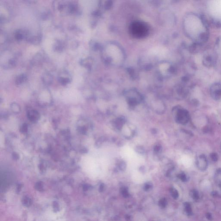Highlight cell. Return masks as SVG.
I'll return each mask as SVG.
<instances>
[{"label":"cell","mask_w":221,"mask_h":221,"mask_svg":"<svg viewBox=\"0 0 221 221\" xmlns=\"http://www.w3.org/2000/svg\"><path fill=\"white\" fill-rule=\"evenodd\" d=\"M201 19H202V20L203 22L204 25L206 27L208 26V23H207V19H205V17H204V16H201Z\"/></svg>","instance_id":"18"},{"label":"cell","mask_w":221,"mask_h":221,"mask_svg":"<svg viewBox=\"0 0 221 221\" xmlns=\"http://www.w3.org/2000/svg\"><path fill=\"white\" fill-rule=\"evenodd\" d=\"M27 117L32 122L37 121L40 118V115L36 110H30L27 112Z\"/></svg>","instance_id":"4"},{"label":"cell","mask_w":221,"mask_h":221,"mask_svg":"<svg viewBox=\"0 0 221 221\" xmlns=\"http://www.w3.org/2000/svg\"><path fill=\"white\" fill-rule=\"evenodd\" d=\"M19 131L21 133H25L27 132L28 131V125L27 124H23V125L21 126Z\"/></svg>","instance_id":"14"},{"label":"cell","mask_w":221,"mask_h":221,"mask_svg":"<svg viewBox=\"0 0 221 221\" xmlns=\"http://www.w3.org/2000/svg\"><path fill=\"white\" fill-rule=\"evenodd\" d=\"M130 33L133 37L141 39L145 37L149 33L147 25L143 22L135 21L133 22L129 27Z\"/></svg>","instance_id":"1"},{"label":"cell","mask_w":221,"mask_h":221,"mask_svg":"<svg viewBox=\"0 0 221 221\" xmlns=\"http://www.w3.org/2000/svg\"><path fill=\"white\" fill-rule=\"evenodd\" d=\"M197 166L200 168H205L207 166V160L205 156L201 155L199 156L197 161Z\"/></svg>","instance_id":"5"},{"label":"cell","mask_w":221,"mask_h":221,"mask_svg":"<svg viewBox=\"0 0 221 221\" xmlns=\"http://www.w3.org/2000/svg\"><path fill=\"white\" fill-rule=\"evenodd\" d=\"M199 38L202 42H207L209 38V35L206 33H202L199 35Z\"/></svg>","instance_id":"13"},{"label":"cell","mask_w":221,"mask_h":221,"mask_svg":"<svg viewBox=\"0 0 221 221\" xmlns=\"http://www.w3.org/2000/svg\"><path fill=\"white\" fill-rule=\"evenodd\" d=\"M54 49H55V51L56 52H61L64 48V45L60 41L56 42H55V44L54 45Z\"/></svg>","instance_id":"12"},{"label":"cell","mask_w":221,"mask_h":221,"mask_svg":"<svg viewBox=\"0 0 221 221\" xmlns=\"http://www.w3.org/2000/svg\"><path fill=\"white\" fill-rule=\"evenodd\" d=\"M188 114L185 111H181L178 115V120L180 122L185 123L188 120Z\"/></svg>","instance_id":"6"},{"label":"cell","mask_w":221,"mask_h":221,"mask_svg":"<svg viewBox=\"0 0 221 221\" xmlns=\"http://www.w3.org/2000/svg\"><path fill=\"white\" fill-rule=\"evenodd\" d=\"M210 156L214 161H216L217 160V156L215 153H212L211 155H210Z\"/></svg>","instance_id":"17"},{"label":"cell","mask_w":221,"mask_h":221,"mask_svg":"<svg viewBox=\"0 0 221 221\" xmlns=\"http://www.w3.org/2000/svg\"><path fill=\"white\" fill-rule=\"evenodd\" d=\"M216 27L218 28H221V22L220 21H217L215 23Z\"/></svg>","instance_id":"19"},{"label":"cell","mask_w":221,"mask_h":221,"mask_svg":"<svg viewBox=\"0 0 221 221\" xmlns=\"http://www.w3.org/2000/svg\"><path fill=\"white\" fill-rule=\"evenodd\" d=\"M213 60L212 56L210 55L205 56L204 57L203 60V64L205 66L210 67L213 64Z\"/></svg>","instance_id":"7"},{"label":"cell","mask_w":221,"mask_h":221,"mask_svg":"<svg viewBox=\"0 0 221 221\" xmlns=\"http://www.w3.org/2000/svg\"><path fill=\"white\" fill-rule=\"evenodd\" d=\"M12 158L13 160H14L15 161H17L19 159V156L17 152H13L12 154Z\"/></svg>","instance_id":"16"},{"label":"cell","mask_w":221,"mask_h":221,"mask_svg":"<svg viewBox=\"0 0 221 221\" xmlns=\"http://www.w3.org/2000/svg\"><path fill=\"white\" fill-rule=\"evenodd\" d=\"M11 110L15 114H19L21 111V108L19 104L17 103H12L11 105Z\"/></svg>","instance_id":"9"},{"label":"cell","mask_w":221,"mask_h":221,"mask_svg":"<svg viewBox=\"0 0 221 221\" xmlns=\"http://www.w3.org/2000/svg\"><path fill=\"white\" fill-rule=\"evenodd\" d=\"M27 36V34L25 30H19L16 32L15 37L17 40H21Z\"/></svg>","instance_id":"8"},{"label":"cell","mask_w":221,"mask_h":221,"mask_svg":"<svg viewBox=\"0 0 221 221\" xmlns=\"http://www.w3.org/2000/svg\"><path fill=\"white\" fill-rule=\"evenodd\" d=\"M197 45L196 44H194L193 45H192L191 48H190L191 52L193 53L196 52H197Z\"/></svg>","instance_id":"15"},{"label":"cell","mask_w":221,"mask_h":221,"mask_svg":"<svg viewBox=\"0 0 221 221\" xmlns=\"http://www.w3.org/2000/svg\"><path fill=\"white\" fill-rule=\"evenodd\" d=\"M211 94L212 96L216 100H219L221 98V84H215L211 87Z\"/></svg>","instance_id":"2"},{"label":"cell","mask_w":221,"mask_h":221,"mask_svg":"<svg viewBox=\"0 0 221 221\" xmlns=\"http://www.w3.org/2000/svg\"><path fill=\"white\" fill-rule=\"evenodd\" d=\"M58 80L63 85H66L69 84L71 80V78L70 74L66 71H63L60 73L58 76Z\"/></svg>","instance_id":"3"},{"label":"cell","mask_w":221,"mask_h":221,"mask_svg":"<svg viewBox=\"0 0 221 221\" xmlns=\"http://www.w3.org/2000/svg\"><path fill=\"white\" fill-rule=\"evenodd\" d=\"M27 76L24 74H22L17 76L16 79V83L17 84L20 85L23 84L27 80Z\"/></svg>","instance_id":"11"},{"label":"cell","mask_w":221,"mask_h":221,"mask_svg":"<svg viewBox=\"0 0 221 221\" xmlns=\"http://www.w3.org/2000/svg\"><path fill=\"white\" fill-rule=\"evenodd\" d=\"M52 77L50 74H45L42 78V80L43 82L46 84L49 85L52 82Z\"/></svg>","instance_id":"10"}]
</instances>
